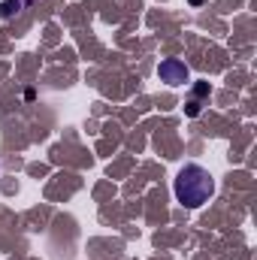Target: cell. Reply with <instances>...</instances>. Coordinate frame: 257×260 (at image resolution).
Listing matches in <instances>:
<instances>
[{
    "mask_svg": "<svg viewBox=\"0 0 257 260\" xmlns=\"http://www.w3.org/2000/svg\"><path fill=\"white\" fill-rule=\"evenodd\" d=\"M173 191H176V200L185 206V209H200L203 203H209L212 194H215V179L206 167L200 164H188L179 170L176 182H173Z\"/></svg>",
    "mask_w": 257,
    "mask_h": 260,
    "instance_id": "obj_1",
    "label": "cell"
},
{
    "mask_svg": "<svg viewBox=\"0 0 257 260\" xmlns=\"http://www.w3.org/2000/svg\"><path fill=\"white\" fill-rule=\"evenodd\" d=\"M21 6H24V0H3V3H0V18H12V15H18Z\"/></svg>",
    "mask_w": 257,
    "mask_h": 260,
    "instance_id": "obj_3",
    "label": "cell"
},
{
    "mask_svg": "<svg viewBox=\"0 0 257 260\" xmlns=\"http://www.w3.org/2000/svg\"><path fill=\"white\" fill-rule=\"evenodd\" d=\"M194 94H197V97H206V94H209V82H197V85H194Z\"/></svg>",
    "mask_w": 257,
    "mask_h": 260,
    "instance_id": "obj_4",
    "label": "cell"
},
{
    "mask_svg": "<svg viewBox=\"0 0 257 260\" xmlns=\"http://www.w3.org/2000/svg\"><path fill=\"white\" fill-rule=\"evenodd\" d=\"M157 76L167 85H185L191 79V70L185 67V61H179V58H167V61H160V67H157Z\"/></svg>",
    "mask_w": 257,
    "mask_h": 260,
    "instance_id": "obj_2",
    "label": "cell"
},
{
    "mask_svg": "<svg viewBox=\"0 0 257 260\" xmlns=\"http://www.w3.org/2000/svg\"><path fill=\"white\" fill-rule=\"evenodd\" d=\"M185 112H188V115H200V103H197V100H191V103H188V106H185Z\"/></svg>",
    "mask_w": 257,
    "mask_h": 260,
    "instance_id": "obj_5",
    "label": "cell"
},
{
    "mask_svg": "<svg viewBox=\"0 0 257 260\" xmlns=\"http://www.w3.org/2000/svg\"><path fill=\"white\" fill-rule=\"evenodd\" d=\"M24 3H34V0H24Z\"/></svg>",
    "mask_w": 257,
    "mask_h": 260,
    "instance_id": "obj_7",
    "label": "cell"
},
{
    "mask_svg": "<svg viewBox=\"0 0 257 260\" xmlns=\"http://www.w3.org/2000/svg\"><path fill=\"white\" fill-rule=\"evenodd\" d=\"M191 3H194V6H200V3H203V0H191Z\"/></svg>",
    "mask_w": 257,
    "mask_h": 260,
    "instance_id": "obj_6",
    "label": "cell"
}]
</instances>
